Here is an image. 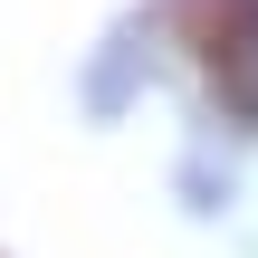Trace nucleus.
Here are the masks:
<instances>
[{"label": "nucleus", "instance_id": "obj_1", "mask_svg": "<svg viewBox=\"0 0 258 258\" xmlns=\"http://www.w3.org/2000/svg\"><path fill=\"white\" fill-rule=\"evenodd\" d=\"M201 67H211V96L230 105V124L258 134V0H220V10H211Z\"/></svg>", "mask_w": 258, "mask_h": 258}]
</instances>
